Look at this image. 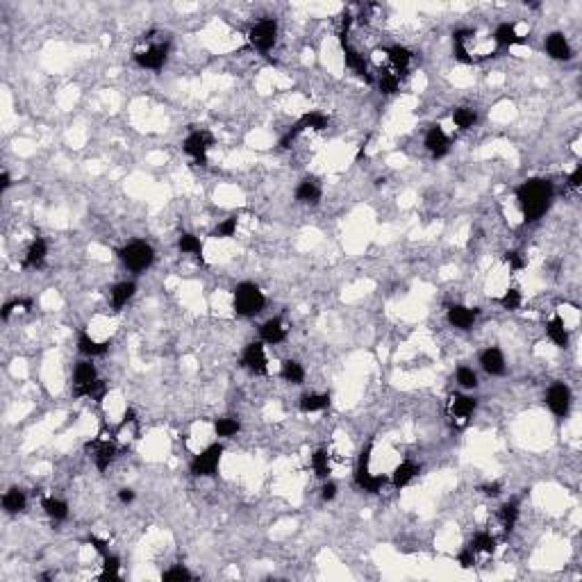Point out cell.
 <instances>
[{"instance_id":"obj_25","label":"cell","mask_w":582,"mask_h":582,"mask_svg":"<svg viewBox=\"0 0 582 582\" xmlns=\"http://www.w3.org/2000/svg\"><path fill=\"white\" fill-rule=\"evenodd\" d=\"M46 257H48V241L43 237H34L32 244L28 246L21 266L23 268H41L43 264H46Z\"/></svg>"},{"instance_id":"obj_6","label":"cell","mask_w":582,"mask_h":582,"mask_svg":"<svg viewBox=\"0 0 582 582\" xmlns=\"http://www.w3.org/2000/svg\"><path fill=\"white\" fill-rule=\"evenodd\" d=\"M171 53V43L169 41H153L148 39V43H144L141 48H137L132 53V62L139 66V69L146 71H162L164 64H166Z\"/></svg>"},{"instance_id":"obj_38","label":"cell","mask_w":582,"mask_h":582,"mask_svg":"<svg viewBox=\"0 0 582 582\" xmlns=\"http://www.w3.org/2000/svg\"><path fill=\"white\" fill-rule=\"evenodd\" d=\"M451 118H453L455 128H457L460 132H466L477 123V111L473 107H455Z\"/></svg>"},{"instance_id":"obj_40","label":"cell","mask_w":582,"mask_h":582,"mask_svg":"<svg viewBox=\"0 0 582 582\" xmlns=\"http://www.w3.org/2000/svg\"><path fill=\"white\" fill-rule=\"evenodd\" d=\"M455 382H457V387L462 391H473L477 389V373L471 369V367H460L457 371H455Z\"/></svg>"},{"instance_id":"obj_30","label":"cell","mask_w":582,"mask_h":582,"mask_svg":"<svg viewBox=\"0 0 582 582\" xmlns=\"http://www.w3.org/2000/svg\"><path fill=\"white\" fill-rule=\"evenodd\" d=\"M41 510L46 512V517L50 521H55V524H62V521L69 519V503H66L64 498H57V496L41 498Z\"/></svg>"},{"instance_id":"obj_50","label":"cell","mask_w":582,"mask_h":582,"mask_svg":"<svg viewBox=\"0 0 582 582\" xmlns=\"http://www.w3.org/2000/svg\"><path fill=\"white\" fill-rule=\"evenodd\" d=\"M566 184H569V189H573V191L580 189L582 186V164H578V166L571 171L569 177H566Z\"/></svg>"},{"instance_id":"obj_28","label":"cell","mask_w":582,"mask_h":582,"mask_svg":"<svg viewBox=\"0 0 582 582\" xmlns=\"http://www.w3.org/2000/svg\"><path fill=\"white\" fill-rule=\"evenodd\" d=\"M546 337L553 341V346H557V348L569 346V330H566V323H564L562 314L550 316V321L546 323Z\"/></svg>"},{"instance_id":"obj_22","label":"cell","mask_w":582,"mask_h":582,"mask_svg":"<svg viewBox=\"0 0 582 582\" xmlns=\"http://www.w3.org/2000/svg\"><path fill=\"white\" fill-rule=\"evenodd\" d=\"M96 380H98V369H96V364L89 360H82L76 364V369H73V396H78L82 389H87L89 385H94Z\"/></svg>"},{"instance_id":"obj_51","label":"cell","mask_w":582,"mask_h":582,"mask_svg":"<svg viewBox=\"0 0 582 582\" xmlns=\"http://www.w3.org/2000/svg\"><path fill=\"white\" fill-rule=\"evenodd\" d=\"M480 491L484 496H489V498H496V496H501V491H503V484L501 482H487V484H482Z\"/></svg>"},{"instance_id":"obj_12","label":"cell","mask_w":582,"mask_h":582,"mask_svg":"<svg viewBox=\"0 0 582 582\" xmlns=\"http://www.w3.org/2000/svg\"><path fill=\"white\" fill-rule=\"evenodd\" d=\"M264 341H250L241 350V367L252 376H268V357Z\"/></svg>"},{"instance_id":"obj_18","label":"cell","mask_w":582,"mask_h":582,"mask_svg":"<svg viewBox=\"0 0 582 582\" xmlns=\"http://www.w3.org/2000/svg\"><path fill=\"white\" fill-rule=\"evenodd\" d=\"M477 364H480V369L487 373V376H494V378H501L507 373V362H505V355L501 348L496 346H489L484 348L480 357H477Z\"/></svg>"},{"instance_id":"obj_3","label":"cell","mask_w":582,"mask_h":582,"mask_svg":"<svg viewBox=\"0 0 582 582\" xmlns=\"http://www.w3.org/2000/svg\"><path fill=\"white\" fill-rule=\"evenodd\" d=\"M118 259L130 273H144L155 264V248L144 239H134L118 248Z\"/></svg>"},{"instance_id":"obj_37","label":"cell","mask_w":582,"mask_h":582,"mask_svg":"<svg viewBox=\"0 0 582 582\" xmlns=\"http://www.w3.org/2000/svg\"><path fill=\"white\" fill-rule=\"evenodd\" d=\"M519 514H521V510H519L517 501H510V503L501 505V510H498V524H501L503 532H512V530L517 528Z\"/></svg>"},{"instance_id":"obj_13","label":"cell","mask_w":582,"mask_h":582,"mask_svg":"<svg viewBox=\"0 0 582 582\" xmlns=\"http://www.w3.org/2000/svg\"><path fill=\"white\" fill-rule=\"evenodd\" d=\"M571 402H573V394H571V389H569V385H564V382H553V385L548 387V391H546V405H548L550 412L557 416V419H564V416L569 414Z\"/></svg>"},{"instance_id":"obj_27","label":"cell","mask_w":582,"mask_h":582,"mask_svg":"<svg viewBox=\"0 0 582 582\" xmlns=\"http://www.w3.org/2000/svg\"><path fill=\"white\" fill-rule=\"evenodd\" d=\"M78 350H80V355H85V357H89V360H94V357H100V355L107 353L109 341H98V339H94L87 330H82L78 334Z\"/></svg>"},{"instance_id":"obj_1","label":"cell","mask_w":582,"mask_h":582,"mask_svg":"<svg viewBox=\"0 0 582 582\" xmlns=\"http://www.w3.org/2000/svg\"><path fill=\"white\" fill-rule=\"evenodd\" d=\"M555 189L553 182L546 177H528L517 186V203L524 223H537L543 214L548 212L550 203H553Z\"/></svg>"},{"instance_id":"obj_2","label":"cell","mask_w":582,"mask_h":582,"mask_svg":"<svg viewBox=\"0 0 582 582\" xmlns=\"http://www.w3.org/2000/svg\"><path fill=\"white\" fill-rule=\"evenodd\" d=\"M264 305H266V296L255 282H239L233 289V310L237 316L252 319L262 314Z\"/></svg>"},{"instance_id":"obj_26","label":"cell","mask_w":582,"mask_h":582,"mask_svg":"<svg viewBox=\"0 0 582 582\" xmlns=\"http://www.w3.org/2000/svg\"><path fill=\"white\" fill-rule=\"evenodd\" d=\"M332 396L325 391H312V394H303L301 400H298V409H301L303 414H316V412H323V409L330 407Z\"/></svg>"},{"instance_id":"obj_33","label":"cell","mask_w":582,"mask_h":582,"mask_svg":"<svg viewBox=\"0 0 582 582\" xmlns=\"http://www.w3.org/2000/svg\"><path fill=\"white\" fill-rule=\"evenodd\" d=\"M177 250H180L182 255H191V257H196L200 264H205L203 241H200V237L191 235V233H182L180 237H177Z\"/></svg>"},{"instance_id":"obj_17","label":"cell","mask_w":582,"mask_h":582,"mask_svg":"<svg viewBox=\"0 0 582 582\" xmlns=\"http://www.w3.org/2000/svg\"><path fill=\"white\" fill-rule=\"evenodd\" d=\"M477 316H480V310L477 308H468V305H451L449 312H446V321L449 325L455 327V330H471L475 325Z\"/></svg>"},{"instance_id":"obj_54","label":"cell","mask_w":582,"mask_h":582,"mask_svg":"<svg viewBox=\"0 0 582 582\" xmlns=\"http://www.w3.org/2000/svg\"><path fill=\"white\" fill-rule=\"evenodd\" d=\"M10 186H12V175H10V171H3V173H0V189L7 191Z\"/></svg>"},{"instance_id":"obj_19","label":"cell","mask_w":582,"mask_h":582,"mask_svg":"<svg viewBox=\"0 0 582 582\" xmlns=\"http://www.w3.org/2000/svg\"><path fill=\"white\" fill-rule=\"evenodd\" d=\"M289 334V327L282 319L273 316V319H266L262 325H259V341H264L266 346H278L282 341L287 339Z\"/></svg>"},{"instance_id":"obj_14","label":"cell","mask_w":582,"mask_h":582,"mask_svg":"<svg viewBox=\"0 0 582 582\" xmlns=\"http://www.w3.org/2000/svg\"><path fill=\"white\" fill-rule=\"evenodd\" d=\"M423 146H425V151H428L435 160H442V158H446V155L451 153L453 141L449 137V132H446L442 125H430L428 132H425Z\"/></svg>"},{"instance_id":"obj_31","label":"cell","mask_w":582,"mask_h":582,"mask_svg":"<svg viewBox=\"0 0 582 582\" xmlns=\"http://www.w3.org/2000/svg\"><path fill=\"white\" fill-rule=\"evenodd\" d=\"M25 507H28V494L23 489H19V487H10L3 494V510L7 514H21V512H25Z\"/></svg>"},{"instance_id":"obj_41","label":"cell","mask_w":582,"mask_h":582,"mask_svg":"<svg viewBox=\"0 0 582 582\" xmlns=\"http://www.w3.org/2000/svg\"><path fill=\"white\" fill-rule=\"evenodd\" d=\"M237 228H239V216L233 214V216H228V219L219 221V226L212 230L210 237H214V239H233L237 235Z\"/></svg>"},{"instance_id":"obj_10","label":"cell","mask_w":582,"mask_h":582,"mask_svg":"<svg viewBox=\"0 0 582 582\" xmlns=\"http://www.w3.org/2000/svg\"><path fill=\"white\" fill-rule=\"evenodd\" d=\"M248 43L259 53H271L278 43V21L275 19H262L248 30Z\"/></svg>"},{"instance_id":"obj_44","label":"cell","mask_w":582,"mask_h":582,"mask_svg":"<svg viewBox=\"0 0 582 582\" xmlns=\"http://www.w3.org/2000/svg\"><path fill=\"white\" fill-rule=\"evenodd\" d=\"M121 578V559L116 555H103V573H100V580H118Z\"/></svg>"},{"instance_id":"obj_35","label":"cell","mask_w":582,"mask_h":582,"mask_svg":"<svg viewBox=\"0 0 582 582\" xmlns=\"http://www.w3.org/2000/svg\"><path fill=\"white\" fill-rule=\"evenodd\" d=\"M310 464H312L314 475L321 477V480H327V477H330L332 464H330V453H327V449H316L314 453H312Z\"/></svg>"},{"instance_id":"obj_7","label":"cell","mask_w":582,"mask_h":582,"mask_svg":"<svg viewBox=\"0 0 582 582\" xmlns=\"http://www.w3.org/2000/svg\"><path fill=\"white\" fill-rule=\"evenodd\" d=\"M327 125H330V118H327L323 111H316V109L314 111H305V114L287 130L285 137L280 139V148H282V151H287V148H291V144H294V141L301 137V134H305L308 130L323 132Z\"/></svg>"},{"instance_id":"obj_21","label":"cell","mask_w":582,"mask_h":582,"mask_svg":"<svg viewBox=\"0 0 582 582\" xmlns=\"http://www.w3.org/2000/svg\"><path fill=\"white\" fill-rule=\"evenodd\" d=\"M294 198L301 205H319L321 198H323V186L316 180V177H303L301 182L296 184Z\"/></svg>"},{"instance_id":"obj_4","label":"cell","mask_w":582,"mask_h":582,"mask_svg":"<svg viewBox=\"0 0 582 582\" xmlns=\"http://www.w3.org/2000/svg\"><path fill=\"white\" fill-rule=\"evenodd\" d=\"M371 451H373V444H367V449H362L355 473H353V482L357 489L367 491V494H380L385 484L389 482V477L380 475V473H371Z\"/></svg>"},{"instance_id":"obj_42","label":"cell","mask_w":582,"mask_h":582,"mask_svg":"<svg viewBox=\"0 0 582 582\" xmlns=\"http://www.w3.org/2000/svg\"><path fill=\"white\" fill-rule=\"evenodd\" d=\"M105 396H107V382L105 380H96L94 385H89L87 389H82L80 394L76 398H91L96 405H103V400H105Z\"/></svg>"},{"instance_id":"obj_23","label":"cell","mask_w":582,"mask_h":582,"mask_svg":"<svg viewBox=\"0 0 582 582\" xmlns=\"http://www.w3.org/2000/svg\"><path fill=\"white\" fill-rule=\"evenodd\" d=\"M421 466L414 460H402L400 464L394 466V471L389 475V482L394 489H405L409 482H414V477H419Z\"/></svg>"},{"instance_id":"obj_47","label":"cell","mask_w":582,"mask_h":582,"mask_svg":"<svg viewBox=\"0 0 582 582\" xmlns=\"http://www.w3.org/2000/svg\"><path fill=\"white\" fill-rule=\"evenodd\" d=\"M505 264L510 266V271H521V268L526 266V259L521 257V252H517V250H507L505 252Z\"/></svg>"},{"instance_id":"obj_45","label":"cell","mask_w":582,"mask_h":582,"mask_svg":"<svg viewBox=\"0 0 582 582\" xmlns=\"http://www.w3.org/2000/svg\"><path fill=\"white\" fill-rule=\"evenodd\" d=\"M32 305H34L32 298H14V301H7V303H5V308H3V321L10 319L14 310H21V312H32Z\"/></svg>"},{"instance_id":"obj_43","label":"cell","mask_w":582,"mask_h":582,"mask_svg":"<svg viewBox=\"0 0 582 582\" xmlns=\"http://www.w3.org/2000/svg\"><path fill=\"white\" fill-rule=\"evenodd\" d=\"M498 305L507 312H517L524 305V296H521V291L517 287H510L503 291V296H498Z\"/></svg>"},{"instance_id":"obj_8","label":"cell","mask_w":582,"mask_h":582,"mask_svg":"<svg viewBox=\"0 0 582 582\" xmlns=\"http://www.w3.org/2000/svg\"><path fill=\"white\" fill-rule=\"evenodd\" d=\"M223 444H210L207 449H203L198 455H193V460L189 462V473L193 477H214L219 473L221 460H223Z\"/></svg>"},{"instance_id":"obj_53","label":"cell","mask_w":582,"mask_h":582,"mask_svg":"<svg viewBox=\"0 0 582 582\" xmlns=\"http://www.w3.org/2000/svg\"><path fill=\"white\" fill-rule=\"evenodd\" d=\"M134 498H137V494H134L132 489H118V501H121L123 505H130V503H134Z\"/></svg>"},{"instance_id":"obj_15","label":"cell","mask_w":582,"mask_h":582,"mask_svg":"<svg viewBox=\"0 0 582 582\" xmlns=\"http://www.w3.org/2000/svg\"><path fill=\"white\" fill-rule=\"evenodd\" d=\"M382 55L387 57V64H389L387 69H391L394 73H398L400 78L407 76L409 66H412V59H414V53L407 46L394 43V46H389V48H382Z\"/></svg>"},{"instance_id":"obj_39","label":"cell","mask_w":582,"mask_h":582,"mask_svg":"<svg viewBox=\"0 0 582 582\" xmlns=\"http://www.w3.org/2000/svg\"><path fill=\"white\" fill-rule=\"evenodd\" d=\"M241 430V423L235 416H221V419L214 421V435L219 439H230L237 437V432Z\"/></svg>"},{"instance_id":"obj_20","label":"cell","mask_w":582,"mask_h":582,"mask_svg":"<svg viewBox=\"0 0 582 582\" xmlns=\"http://www.w3.org/2000/svg\"><path fill=\"white\" fill-rule=\"evenodd\" d=\"M543 50H546V55L550 59H555V62H569L573 57L571 43L564 36V32H550L546 36V41H543Z\"/></svg>"},{"instance_id":"obj_24","label":"cell","mask_w":582,"mask_h":582,"mask_svg":"<svg viewBox=\"0 0 582 582\" xmlns=\"http://www.w3.org/2000/svg\"><path fill=\"white\" fill-rule=\"evenodd\" d=\"M491 39H494L498 48H514V46H526L528 43L526 36H521L517 32V23H510V21L498 25L494 30V34H491Z\"/></svg>"},{"instance_id":"obj_9","label":"cell","mask_w":582,"mask_h":582,"mask_svg":"<svg viewBox=\"0 0 582 582\" xmlns=\"http://www.w3.org/2000/svg\"><path fill=\"white\" fill-rule=\"evenodd\" d=\"M214 146V134L205 128H193L182 141V151L198 166H207V153Z\"/></svg>"},{"instance_id":"obj_34","label":"cell","mask_w":582,"mask_h":582,"mask_svg":"<svg viewBox=\"0 0 582 582\" xmlns=\"http://www.w3.org/2000/svg\"><path fill=\"white\" fill-rule=\"evenodd\" d=\"M378 89H380V94H387V96H394V94H398L400 91V85H402V78L398 76V73H394L391 69H380L378 71Z\"/></svg>"},{"instance_id":"obj_5","label":"cell","mask_w":582,"mask_h":582,"mask_svg":"<svg viewBox=\"0 0 582 582\" xmlns=\"http://www.w3.org/2000/svg\"><path fill=\"white\" fill-rule=\"evenodd\" d=\"M475 407H477V400L473 396H468L466 391H453L451 396L446 398V419H449V423L455 430H462L473 419Z\"/></svg>"},{"instance_id":"obj_52","label":"cell","mask_w":582,"mask_h":582,"mask_svg":"<svg viewBox=\"0 0 582 582\" xmlns=\"http://www.w3.org/2000/svg\"><path fill=\"white\" fill-rule=\"evenodd\" d=\"M89 543L96 548V553H100V555H107L109 553V543L105 539H98L96 535H89Z\"/></svg>"},{"instance_id":"obj_16","label":"cell","mask_w":582,"mask_h":582,"mask_svg":"<svg viewBox=\"0 0 582 582\" xmlns=\"http://www.w3.org/2000/svg\"><path fill=\"white\" fill-rule=\"evenodd\" d=\"M341 53H344V64H346V69L353 71L357 78H362L364 82H369V85H371V82H373V73H371V69H369L367 57H364L355 46H350V41L341 43Z\"/></svg>"},{"instance_id":"obj_36","label":"cell","mask_w":582,"mask_h":582,"mask_svg":"<svg viewBox=\"0 0 582 582\" xmlns=\"http://www.w3.org/2000/svg\"><path fill=\"white\" fill-rule=\"evenodd\" d=\"M280 378L285 380L287 385H303L305 382V367L298 360H285L280 367Z\"/></svg>"},{"instance_id":"obj_49","label":"cell","mask_w":582,"mask_h":582,"mask_svg":"<svg viewBox=\"0 0 582 582\" xmlns=\"http://www.w3.org/2000/svg\"><path fill=\"white\" fill-rule=\"evenodd\" d=\"M457 562H460L462 569H471V566H475V562H477V555L468 546H464L457 553Z\"/></svg>"},{"instance_id":"obj_48","label":"cell","mask_w":582,"mask_h":582,"mask_svg":"<svg viewBox=\"0 0 582 582\" xmlns=\"http://www.w3.org/2000/svg\"><path fill=\"white\" fill-rule=\"evenodd\" d=\"M337 491H339L337 482H332L330 477L323 480V484H321V498H323L325 503H332L334 498H337Z\"/></svg>"},{"instance_id":"obj_11","label":"cell","mask_w":582,"mask_h":582,"mask_svg":"<svg viewBox=\"0 0 582 582\" xmlns=\"http://www.w3.org/2000/svg\"><path fill=\"white\" fill-rule=\"evenodd\" d=\"M85 453L91 457V462L96 464L98 471H107V468L111 466V462L116 460L118 449H116L114 439H107L105 435H98V437H94L91 442L85 444Z\"/></svg>"},{"instance_id":"obj_32","label":"cell","mask_w":582,"mask_h":582,"mask_svg":"<svg viewBox=\"0 0 582 582\" xmlns=\"http://www.w3.org/2000/svg\"><path fill=\"white\" fill-rule=\"evenodd\" d=\"M496 537L489 532V530H480V532L473 535V539L466 543L468 548L473 550L475 555H494L496 553Z\"/></svg>"},{"instance_id":"obj_46","label":"cell","mask_w":582,"mask_h":582,"mask_svg":"<svg viewBox=\"0 0 582 582\" xmlns=\"http://www.w3.org/2000/svg\"><path fill=\"white\" fill-rule=\"evenodd\" d=\"M191 578H193V573L182 564H173L171 569L162 573V580H166V582H182V580H191Z\"/></svg>"},{"instance_id":"obj_29","label":"cell","mask_w":582,"mask_h":582,"mask_svg":"<svg viewBox=\"0 0 582 582\" xmlns=\"http://www.w3.org/2000/svg\"><path fill=\"white\" fill-rule=\"evenodd\" d=\"M134 294H137V285H134L132 280H123V282H118V285L111 287L109 291V301H111V308L114 310H123L125 305H128Z\"/></svg>"}]
</instances>
